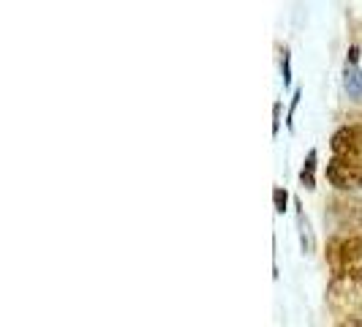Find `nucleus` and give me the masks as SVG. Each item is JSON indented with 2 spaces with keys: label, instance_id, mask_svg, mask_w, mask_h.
Wrapping results in <instances>:
<instances>
[{
  "label": "nucleus",
  "instance_id": "1",
  "mask_svg": "<svg viewBox=\"0 0 362 327\" xmlns=\"http://www.w3.org/2000/svg\"><path fill=\"white\" fill-rule=\"evenodd\" d=\"M327 306L335 314H341L344 319L362 316V268H351L332 275L327 287Z\"/></svg>",
  "mask_w": 362,
  "mask_h": 327
},
{
  "label": "nucleus",
  "instance_id": "2",
  "mask_svg": "<svg viewBox=\"0 0 362 327\" xmlns=\"http://www.w3.org/2000/svg\"><path fill=\"white\" fill-rule=\"evenodd\" d=\"M362 262V235H341L327 243V265L332 275L351 268H360Z\"/></svg>",
  "mask_w": 362,
  "mask_h": 327
},
{
  "label": "nucleus",
  "instance_id": "3",
  "mask_svg": "<svg viewBox=\"0 0 362 327\" xmlns=\"http://www.w3.org/2000/svg\"><path fill=\"white\" fill-rule=\"evenodd\" d=\"M332 159L346 164H362V126H344L338 128L329 139Z\"/></svg>",
  "mask_w": 362,
  "mask_h": 327
},
{
  "label": "nucleus",
  "instance_id": "4",
  "mask_svg": "<svg viewBox=\"0 0 362 327\" xmlns=\"http://www.w3.org/2000/svg\"><path fill=\"white\" fill-rule=\"evenodd\" d=\"M325 175L338 191H357V188H362V164H346L332 159L327 164Z\"/></svg>",
  "mask_w": 362,
  "mask_h": 327
},
{
  "label": "nucleus",
  "instance_id": "5",
  "mask_svg": "<svg viewBox=\"0 0 362 327\" xmlns=\"http://www.w3.org/2000/svg\"><path fill=\"white\" fill-rule=\"evenodd\" d=\"M332 216L335 224L346 229V226H362V202L360 200H335L332 202Z\"/></svg>",
  "mask_w": 362,
  "mask_h": 327
},
{
  "label": "nucleus",
  "instance_id": "6",
  "mask_svg": "<svg viewBox=\"0 0 362 327\" xmlns=\"http://www.w3.org/2000/svg\"><path fill=\"white\" fill-rule=\"evenodd\" d=\"M316 159H319L316 150H310L305 164H303V169H300V180H303V185H305L308 191L316 188Z\"/></svg>",
  "mask_w": 362,
  "mask_h": 327
},
{
  "label": "nucleus",
  "instance_id": "7",
  "mask_svg": "<svg viewBox=\"0 0 362 327\" xmlns=\"http://www.w3.org/2000/svg\"><path fill=\"white\" fill-rule=\"evenodd\" d=\"M346 91L351 96H360L362 93V71L360 69H346Z\"/></svg>",
  "mask_w": 362,
  "mask_h": 327
},
{
  "label": "nucleus",
  "instance_id": "8",
  "mask_svg": "<svg viewBox=\"0 0 362 327\" xmlns=\"http://www.w3.org/2000/svg\"><path fill=\"white\" fill-rule=\"evenodd\" d=\"M272 197H275V210H278V213H284V210H286V200H289V197H286V191L278 185V188L272 191Z\"/></svg>",
  "mask_w": 362,
  "mask_h": 327
},
{
  "label": "nucleus",
  "instance_id": "9",
  "mask_svg": "<svg viewBox=\"0 0 362 327\" xmlns=\"http://www.w3.org/2000/svg\"><path fill=\"white\" fill-rule=\"evenodd\" d=\"M291 82V74H289V52H284V85Z\"/></svg>",
  "mask_w": 362,
  "mask_h": 327
},
{
  "label": "nucleus",
  "instance_id": "10",
  "mask_svg": "<svg viewBox=\"0 0 362 327\" xmlns=\"http://www.w3.org/2000/svg\"><path fill=\"white\" fill-rule=\"evenodd\" d=\"M338 327H362V316H349V319H344Z\"/></svg>",
  "mask_w": 362,
  "mask_h": 327
}]
</instances>
